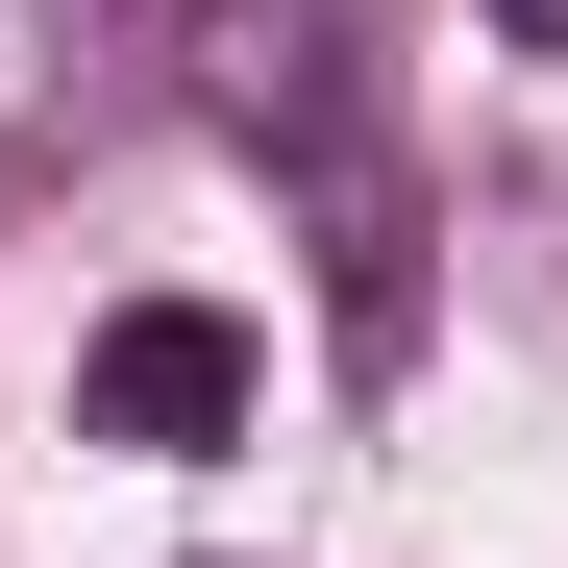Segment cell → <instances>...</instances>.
Listing matches in <instances>:
<instances>
[{"mask_svg":"<svg viewBox=\"0 0 568 568\" xmlns=\"http://www.w3.org/2000/svg\"><path fill=\"white\" fill-rule=\"evenodd\" d=\"M173 50H199V124H223V149H297V173L371 149V124H346V0H199Z\"/></svg>","mask_w":568,"mask_h":568,"instance_id":"2","label":"cell"},{"mask_svg":"<svg viewBox=\"0 0 568 568\" xmlns=\"http://www.w3.org/2000/svg\"><path fill=\"white\" fill-rule=\"evenodd\" d=\"M495 26H519V50H568V0H495Z\"/></svg>","mask_w":568,"mask_h":568,"instance_id":"3","label":"cell"},{"mask_svg":"<svg viewBox=\"0 0 568 568\" xmlns=\"http://www.w3.org/2000/svg\"><path fill=\"white\" fill-rule=\"evenodd\" d=\"M247 396H272V346H247L223 297H124L100 346H74V445H124V469H199V445H247Z\"/></svg>","mask_w":568,"mask_h":568,"instance_id":"1","label":"cell"}]
</instances>
